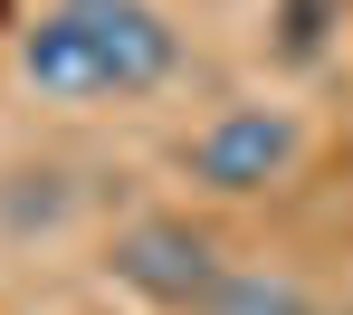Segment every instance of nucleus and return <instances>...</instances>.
<instances>
[{
  "mask_svg": "<svg viewBox=\"0 0 353 315\" xmlns=\"http://www.w3.org/2000/svg\"><path fill=\"white\" fill-rule=\"evenodd\" d=\"M181 67V39L153 0H67L48 19H29L19 39V77L58 105H86V96H143Z\"/></svg>",
  "mask_w": 353,
  "mask_h": 315,
  "instance_id": "nucleus-1",
  "label": "nucleus"
},
{
  "mask_svg": "<svg viewBox=\"0 0 353 315\" xmlns=\"http://www.w3.org/2000/svg\"><path fill=\"white\" fill-rule=\"evenodd\" d=\"M115 277L143 296V306H163V315H201L210 296H220L230 258H220V239H210L201 220L153 210V220H134V230L115 239Z\"/></svg>",
  "mask_w": 353,
  "mask_h": 315,
  "instance_id": "nucleus-2",
  "label": "nucleus"
},
{
  "mask_svg": "<svg viewBox=\"0 0 353 315\" xmlns=\"http://www.w3.org/2000/svg\"><path fill=\"white\" fill-rule=\"evenodd\" d=\"M296 115L287 105H230V115H210V125L191 134V182L201 191H220V201H248V191H268V182H287V163H296Z\"/></svg>",
  "mask_w": 353,
  "mask_h": 315,
  "instance_id": "nucleus-3",
  "label": "nucleus"
},
{
  "mask_svg": "<svg viewBox=\"0 0 353 315\" xmlns=\"http://www.w3.org/2000/svg\"><path fill=\"white\" fill-rule=\"evenodd\" d=\"M201 315H315V296H305V277H287V267H230Z\"/></svg>",
  "mask_w": 353,
  "mask_h": 315,
  "instance_id": "nucleus-4",
  "label": "nucleus"
}]
</instances>
